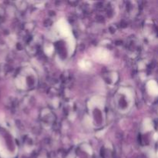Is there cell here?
I'll return each mask as SVG.
<instances>
[{"instance_id": "1", "label": "cell", "mask_w": 158, "mask_h": 158, "mask_svg": "<svg viewBox=\"0 0 158 158\" xmlns=\"http://www.w3.org/2000/svg\"><path fill=\"white\" fill-rule=\"evenodd\" d=\"M57 28H58L60 33L63 35H64V36L68 37V38L72 36L70 27H69V24H68L67 22H66V20L60 19V21L58 22V23H57Z\"/></svg>"}, {"instance_id": "2", "label": "cell", "mask_w": 158, "mask_h": 158, "mask_svg": "<svg viewBox=\"0 0 158 158\" xmlns=\"http://www.w3.org/2000/svg\"><path fill=\"white\" fill-rule=\"evenodd\" d=\"M109 56L110 54L107 51L105 50L104 49H100L97 51L96 55L94 56V58H95V60H99V61L105 62L109 60Z\"/></svg>"}, {"instance_id": "3", "label": "cell", "mask_w": 158, "mask_h": 158, "mask_svg": "<svg viewBox=\"0 0 158 158\" xmlns=\"http://www.w3.org/2000/svg\"><path fill=\"white\" fill-rule=\"evenodd\" d=\"M148 89L151 95L157 96L158 89L157 84V83H156V81H154V80H150L148 83Z\"/></svg>"}]
</instances>
